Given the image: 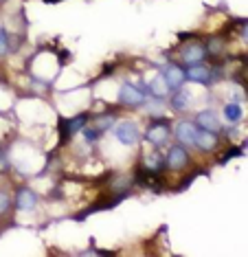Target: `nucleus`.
Wrapping results in <instances>:
<instances>
[{"mask_svg":"<svg viewBox=\"0 0 248 257\" xmlns=\"http://www.w3.org/2000/svg\"><path fill=\"white\" fill-rule=\"evenodd\" d=\"M147 141L150 143H154V145H163L165 141H167V137H169V127L165 125V123H154L147 130Z\"/></svg>","mask_w":248,"mask_h":257,"instance_id":"nucleus-6","label":"nucleus"},{"mask_svg":"<svg viewBox=\"0 0 248 257\" xmlns=\"http://www.w3.org/2000/svg\"><path fill=\"white\" fill-rule=\"evenodd\" d=\"M196 132H198V125H193L191 121H182V123H178V127H176V137H178L182 143H193Z\"/></svg>","mask_w":248,"mask_h":257,"instance_id":"nucleus-9","label":"nucleus"},{"mask_svg":"<svg viewBox=\"0 0 248 257\" xmlns=\"http://www.w3.org/2000/svg\"><path fill=\"white\" fill-rule=\"evenodd\" d=\"M163 79H165V84L169 86V88H176L178 90L182 84H185V71H182L180 66H167V71H165L163 75Z\"/></svg>","mask_w":248,"mask_h":257,"instance_id":"nucleus-5","label":"nucleus"},{"mask_svg":"<svg viewBox=\"0 0 248 257\" xmlns=\"http://www.w3.org/2000/svg\"><path fill=\"white\" fill-rule=\"evenodd\" d=\"M7 209H9V196L0 191V213H5Z\"/></svg>","mask_w":248,"mask_h":257,"instance_id":"nucleus-17","label":"nucleus"},{"mask_svg":"<svg viewBox=\"0 0 248 257\" xmlns=\"http://www.w3.org/2000/svg\"><path fill=\"white\" fill-rule=\"evenodd\" d=\"M86 141H97V137H99V130H86Z\"/></svg>","mask_w":248,"mask_h":257,"instance_id":"nucleus-19","label":"nucleus"},{"mask_svg":"<svg viewBox=\"0 0 248 257\" xmlns=\"http://www.w3.org/2000/svg\"><path fill=\"white\" fill-rule=\"evenodd\" d=\"M46 3H57V0H46Z\"/></svg>","mask_w":248,"mask_h":257,"instance_id":"nucleus-20","label":"nucleus"},{"mask_svg":"<svg viewBox=\"0 0 248 257\" xmlns=\"http://www.w3.org/2000/svg\"><path fill=\"white\" fill-rule=\"evenodd\" d=\"M185 77L191 79V81H196V84H209V81H211V73H209V68L200 66V62H198V64H189V68L185 71Z\"/></svg>","mask_w":248,"mask_h":257,"instance_id":"nucleus-4","label":"nucleus"},{"mask_svg":"<svg viewBox=\"0 0 248 257\" xmlns=\"http://www.w3.org/2000/svg\"><path fill=\"white\" fill-rule=\"evenodd\" d=\"M187 161H189V154H187L185 148L174 145V148L169 150V154H167V167L169 169H182L187 165Z\"/></svg>","mask_w":248,"mask_h":257,"instance_id":"nucleus-3","label":"nucleus"},{"mask_svg":"<svg viewBox=\"0 0 248 257\" xmlns=\"http://www.w3.org/2000/svg\"><path fill=\"white\" fill-rule=\"evenodd\" d=\"M204 55H206V51H204V46H200V44H191V46H187V49L182 51V60H185L187 64L202 62Z\"/></svg>","mask_w":248,"mask_h":257,"instance_id":"nucleus-11","label":"nucleus"},{"mask_svg":"<svg viewBox=\"0 0 248 257\" xmlns=\"http://www.w3.org/2000/svg\"><path fill=\"white\" fill-rule=\"evenodd\" d=\"M193 143H196L198 148H202V150H213L215 143H217V137H215V132L198 130L196 132V139H193Z\"/></svg>","mask_w":248,"mask_h":257,"instance_id":"nucleus-10","label":"nucleus"},{"mask_svg":"<svg viewBox=\"0 0 248 257\" xmlns=\"http://www.w3.org/2000/svg\"><path fill=\"white\" fill-rule=\"evenodd\" d=\"M163 165V159L158 154H152V156H147V161H145V167H147V172H158Z\"/></svg>","mask_w":248,"mask_h":257,"instance_id":"nucleus-15","label":"nucleus"},{"mask_svg":"<svg viewBox=\"0 0 248 257\" xmlns=\"http://www.w3.org/2000/svg\"><path fill=\"white\" fill-rule=\"evenodd\" d=\"M224 114H226L228 121H239L241 119V108L237 103H228L226 108H224Z\"/></svg>","mask_w":248,"mask_h":257,"instance_id":"nucleus-14","label":"nucleus"},{"mask_svg":"<svg viewBox=\"0 0 248 257\" xmlns=\"http://www.w3.org/2000/svg\"><path fill=\"white\" fill-rule=\"evenodd\" d=\"M198 125L202 127V130L217 132V130H220V119L215 116V112H211V110H204V112L198 114Z\"/></svg>","mask_w":248,"mask_h":257,"instance_id":"nucleus-8","label":"nucleus"},{"mask_svg":"<svg viewBox=\"0 0 248 257\" xmlns=\"http://www.w3.org/2000/svg\"><path fill=\"white\" fill-rule=\"evenodd\" d=\"M119 101L126 103V106H141V103L145 101V97H143V92H141L137 86L123 84L121 90H119Z\"/></svg>","mask_w":248,"mask_h":257,"instance_id":"nucleus-2","label":"nucleus"},{"mask_svg":"<svg viewBox=\"0 0 248 257\" xmlns=\"http://www.w3.org/2000/svg\"><path fill=\"white\" fill-rule=\"evenodd\" d=\"M171 106H174L176 110H187L189 108V95L187 92L178 90L174 97H171Z\"/></svg>","mask_w":248,"mask_h":257,"instance_id":"nucleus-13","label":"nucleus"},{"mask_svg":"<svg viewBox=\"0 0 248 257\" xmlns=\"http://www.w3.org/2000/svg\"><path fill=\"white\" fill-rule=\"evenodd\" d=\"M150 90H152V95H154V97H165V95L169 92V86L165 84L163 77H156V79L150 84Z\"/></svg>","mask_w":248,"mask_h":257,"instance_id":"nucleus-12","label":"nucleus"},{"mask_svg":"<svg viewBox=\"0 0 248 257\" xmlns=\"http://www.w3.org/2000/svg\"><path fill=\"white\" fill-rule=\"evenodd\" d=\"M116 139H119V143L123 145H134L139 141V127L134 125V123H130V121H123V123L116 125Z\"/></svg>","mask_w":248,"mask_h":257,"instance_id":"nucleus-1","label":"nucleus"},{"mask_svg":"<svg viewBox=\"0 0 248 257\" xmlns=\"http://www.w3.org/2000/svg\"><path fill=\"white\" fill-rule=\"evenodd\" d=\"M84 123H86V114L75 116L73 121H68V123H66V132H70V134H73V132H77V130H79V127L84 125Z\"/></svg>","mask_w":248,"mask_h":257,"instance_id":"nucleus-16","label":"nucleus"},{"mask_svg":"<svg viewBox=\"0 0 248 257\" xmlns=\"http://www.w3.org/2000/svg\"><path fill=\"white\" fill-rule=\"evenodd\" d=\"M16 204L20 211H31V209H35V204H38V196L31 189H20L16 198Z\"/></svg>","mask_w":248,"mask_h":257,"instance_id":"nucleus-7","label":"nucleus"},{"mask_svg":"<svg viewBox=\"0 0 248 257\" xmlns=\"http://www.w3.org/2000/svg\"><path fill=\"white\" fill-rule=\"evenodd\" d=\"M7 51H9V46H7V36H5V33H0V55L7 53Z\"/></svg>","mask_w":248,"mask_h":257,"instance_id":"nucleus-18","label":"nucleus"}]
</instances>
